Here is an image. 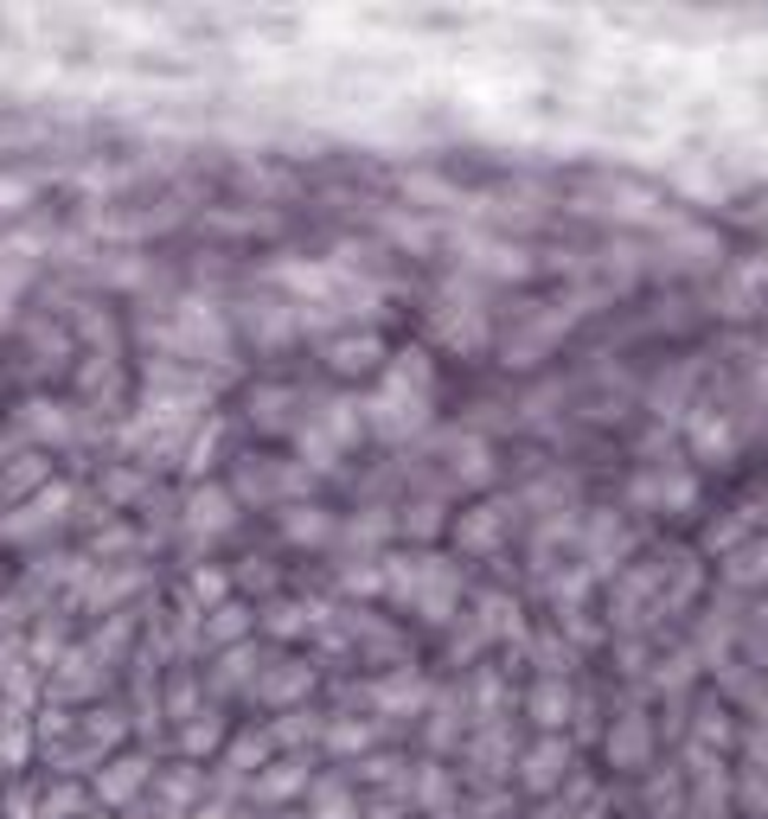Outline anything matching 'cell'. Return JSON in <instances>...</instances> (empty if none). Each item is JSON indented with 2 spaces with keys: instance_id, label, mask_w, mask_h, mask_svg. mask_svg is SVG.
I'll use <instances>...</instances> for the list:
<instances>
[{
  "instance_id": "1",
  "label": "cell",
  "mask_w": 768,
  "mask_h": 819,
  "mask_svg": "<svg viewBox=\"0 0 768 819\" xmlns=\"http://www.w3.org/2000/svg\"><path fill=\"white\" fill-rule=\"evenodd\" d=\"M192 525H199V531L224 525V500H219V493H205V500H199V519H192Z\"/></svg>"
}]
</instances>
